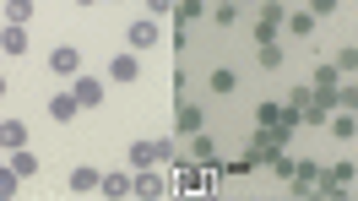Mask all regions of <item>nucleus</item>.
Masks as SVG:
<instances>
[{"label": "nucleus", "mask_w": 358, "mask_h": 201, "mask_svg": "<svg viewBox=\"0 0 358 201\" xmlns=\"http://www.w3.org/2000/svg\"><path fill=\"white\" fill-rule=\"evenodd\" d=\"M288 125H261V131L250 136V158H255V163H266L271 153H282V147H288Z\"/></svg>", "instance_id": "f257e3e1"}, {"label": "nucleus", "mask_w": 358, "mask_h": 201, "mask_svg": "<svg viewBox=\"0 0 358 201\" xmlns=\"http://www.w3.org/2000/svg\"><path fill=\"white\" fill-rule=\"evenodd\" d=\"M282 22H288V6H282V0H261V22H255V44H271Z\"/></svg>", "instance_id": "f03ea898"}, {"label": "nucleus", "mask_w": 358, "mask_h": 201, "mask_svg": "<svg viewBox=\"0 0 358 201\" xmlns=\"http://www.w3.org/2000/svg\"><path fill=\"white\" fill-rule=\"evenodd\" d=\"M71 92H76V104H82V109H98V104H103V82L87 76V71H76V76H71Z\"/></svg>", "instance_id": "7ed1b4c3"}, {"label": "nucleus", "mask_w": 358, "mask_h": 201, "mask_svg": "<svg viewBox=\"0 0 358 201\" xmlns=\"http://www.w3.org/2000/svg\"><path fill=\"white\" fill-rule=\"evenodd\" d=\"M49 71H55V76H76V71H82V49L76 44H55L49 49Z\"/></svg>", "instance_id": "20e7f679"}, {"label": "nucleus", "mask_w": 358, "mask_h": 201, "mask_svg": "<svg viewBox=\"0 0 358 201\" xmlns=\"http://www.w3.org/2000/svg\"><path fill=\"white\" fill-rule=\"evenodd\" d=\"M71 196H98V185H103V169H92V163H82V169H71Z\"/></svg>", "instance_id": "39448f33"}, {"label": "nucleus", "mask_w": 358, "mask_h": 201, "mask_svg": "<svg viewBox=\"0 0 358 201\" xmlns=\"http://www.w3.org/2000/svg\"><path fill=\"white\" fill-rule=\"evenodd\" d=\"M109 76H114V82H125V88L141 82V60H136V49H120V55H114V60H109Z\"/></svg>", "instance_id": "423d86ee"}, {"label": "nucleus", "mask_w": 358, "mask_h": 201, "mask_svg": "<svg viewBox=\"0 0 358 201\" xmlns=\"http://www.w3.org/2000/svg\"><path fill=\"white\" fill-rule=\"evenodd\" d=\"M201 163L190 158V163H174V179H169V190H201Z\"/></svg>", "instance_id": "0eeeda50"}, {"label": "nucleus", "mask_w": 358, "mask_h": 201, "mask_svg": "<svg viewBox=\"0 0 358 201\" xmlns=\"http://www.w3.org/2000/svg\"><path fill=\"white\" fill-rule=\"evenodd\" d=\"M0 49H6L11 60H17V55H27V27H22V22H6V27H0Z\"/></svg>", "instance_id": "6e6552de"}, {"label": "nucleus", "mask_w": 358, "mask_h": 201, "mask_svg": "<svg viewBox=\"0 0 358 201\" xmlns=\"http://www.w3.org/2000/svg\"><path fill=\"white\" fill-rule=\"evenodd\" d=\"M169 190V179L147 174V169H131V196H163Z\"/></svg>", "instance_id": "1a4fd4ad"}, {"label": "nucleus", "mask_w": 358, "mask_h": 201, "mask_svg": "<svg viewBox=\"0 0 358 201\" xmlns=\"http://www.w3.org/2000/svg\"><path fill=\"white\" fill-rule=\"evenodd\" d=\"M136 49H147V44H157L163 39V27H157V17H141V22H131V33H125Z\"/></svg>", "instance_id": "9d476101"}, {"label": "nucleus", "mask_w": 358, "mask_h": 201, "mask_svg": "<svg viewBox=\"0 0 358 201\" xmlns=\"http://www.w3.org/2000/svg\"><path fill=\"white\" fill-rule=\"evenodd\" d=\"M326 131H331L336 141H353V136H358V120H353V109H331V120H326Z\"/></svg>", "instance_id": "9b49d317"}, {"label": "nucleus", "mask_w": 358, "mask_h": 201, "mask_svg": "<svg viewBox=\"0 0 358 201\" xmlns=\"http://www.w3.org/2000/svg\"><path fill=\"white\" fill-rule=\"evenodd\" d=\"M17 147H27V125L22 120H0V153H17Z\"/></svg>", "instance_id": "f8f14e48"}, {"label": "nucleus", "mask_w": 358, "mask_h": 201, "mask_svg": "<svg viewBox=\"0 0 358 201\" xmlns=\"http://www.w3.org/2000/svg\"><path fill=\"white\" fill-rule=\"evenodd\" d=\"M49 114L66 125V120H76L82 114V104H76V92H49Z\"/></svg>", "instance_id": "ddd939ff"}, {"label": "nucleus", "mask_w": 358, "mask_h": 201, "mask_svg": "<svg viewBox=\"0 0 358 201\" xmlns=\"http://www.w3.org/2000/svg\"><path fill=\"white\" fill-rule=\"evenodd\" d=\"M190 158H196L201 169H212V163H217V141H212L206 131H196V136H190Z\"/></svg>", "instance_id": "4468645a"}, {"label": "nucleus", "mask_w": 358, "mask_h": 201, "mask_svg": "<svg viewBox=\"0 0 358 201\" xmlns=\"http://www.w3.org/2000/svg\"><path fill=\"white\" fill-rule=\"evenodd\" d=\"M163 153H157V141H131V169H157Z\"/></svg>", "instance_id": "2eb2a0df"}, {"label": "nucleus", "mask_w": 358, "mask_h": 201, "mask_svg": "<svg viewBox=\"0 0 358 201\" xmlns=\"http://www.w3.org/2000/svg\"><path fill=\"white\" fill-rule=\"evenodd\" d=\"M174 131H179V136H196V131H201V109H196V104H179Z\"/></svg>", "instance_id": "dca6fc26"}, {"label": "nucleus", "mask_w": 358, "mask_h": 201, "mask_svg": "<svg viewBox=\"0 0 358 201\" xmlns=\"http://www.w3.org/2000/svg\"><path fill=\"white\" fill-rule=\"evenodd\" d=\"M6 163H11V169H17V174H38V153H33V147H17V153H6Z\"/></svg>", "instance_id": "f3484780"}, {"label": "nucleus", "mask_w": 358, "mask_h": 201, "mask_svg": "<svg viewBox=\"0 0 358 201\" xmlns=\"http://www.w3.org/2000/svg\"><path fill=\"white\" fill-rule=\"evenodd\" d=\"M98 196H109V201L131 196V174H103V185H98Z\"/></svg>", "instance_id": "a211bd4d"}, {"label": "nucleus", "mask_w": 358, "mask_h": 201, "mask_svg": "<svg viewBox=\"0 0 358 201\" xmlns=\"http://www.w3.org/2000/svg\"><path fill=\"white\" fill-rule=\"evenodd\" d=\"M315 22H320V17H310V11H288V22H282V27H288L293 39H310Z\"/></svg>", "instance_id": "6ab92c4d"}, {"label": "nucleus", "mask_w": 358, "mask_h": 201, "mask_svg": "<svg viewBox=\"0 0 358 201\" xmlns=\"http://www.w3.org/2000/svg\"><path fill=\"white\" fill-rule=\"evenodd\" d=\"M310 88H342V71H336L331 60H326V66H315L310 71Z\"/></svg>", "instance_id": "aec40b11"}, {"label": "nucleus", "mask_w": 358, "mask_h": 201, "mask_svg": "<svg viewBox=\"0 0 358 201\" xmlns=\"http://www.w3.org/2000/svg\"><path fill=\"white\" fill-rule=\"evenodd\" d=\"M17 190H22V174H17L11 163H0V201H11Z\"/></svg>", "instance_id": "412c9836"}, {"label": "nucleus", "mask_w": 358, "mask_h": 201, "mask_svg": "<svg viewBox=\"0 0 358 201\" xmlns=\"http://www.w3.org/2000/svg\"><path fill=\"white\" fill-rule=\"evenodd\" d=\"M255 60H261V71H277V66H282V44H277V39L261 44V49H255Z\"/></svg>", "instance_id": "4be33fe9"}, {"label": "nucleus", "mask_w": 358, "mask_h": 201, "mask_svg": "<svg viewBox=\"0 0 358 201\" xmlns=\"http://www.w3.org/2000/svg\"><path fill=\"white\" fill-rule=\"evenodd\" d=\"M234 88H239V76H234L228 66H217V71H212V92H217V98H228Z\"/></svg>", "instance_id": "5701e85b"}, {"label": "nucleus", "mask_w": 358, "mask_h": 201, "mask_svg": "<svg viewBox=\"0 0 358 201\" xmlns=\"http://www.w3.org/2000/svg\"><path fill=\"white\" fill-rule=\"evenodd\" d=\"M331 66L342 71V76H358V49H353V44H342V49H336V60H331Z\"/></svg>", "instance_id": "b1692460"}, {"label": "nucleus", "mask_w": 358, "mask_h": 201, "mask_svg": "<svg viewBox=\"0 0 358 201\" xmlns=\"http://www.w3.org/2000/svg\"><path fill=\"white\" fill-rule=\"evenodd\" d=\"M266 169H271L277 179H293V169H299V163H293L288 153H271V158H266Z\"/></svg>", "instance_id": "393cba45"}, {"label": "nucleus", "mask_w": 358, "mask_h": 201, "mask_svg": "<svg viewBox=\"0 0 358 201\" xmlns=\"http://www.w3.org/2000/svg\"><path fill=\"white\" fill-rule=\"evenodd\" d=\"M27 17H33V0H6V22H22L27 27Z\"/></svg>", "instance_id": "a878e982"}, {"label": "nucleus", "mask_w": 358, "mask_h": 201, "mask_svg": "<svg viewBox=\"0 0 358 201\" xmlns=\"http://www.w3.org/2000/svg\"><path fill=\"white\" fill-rule=\"evenodd\" d=\"M255 125H282V104H261V109H255Z\"/></svg>", "instance_id": "bb28decb"}, {"label": "nucleus", "mask_w": 358, "mask_h": 201, "mask_svg": "<svg viewBox=\"0 0 358 201\" xmlns=\"http://www.w3.org/2000/svg\"><path fill=\"white\" fill-rule=\"evenodd\" d=\"M174 11H179V27H185V22H196V17H201L206 6H201V0H179Z\"/></svg>", "instance_id": "cd10ccee"}, {"label": "nucleus", "mask_w": 358, "mask_h": 201, "mask_svg": "<svg viewBox=\"0 0 358 201\" xmlns=\"http://www.w3.org/2000/svg\"><path fill=\"white\" fill-rule=\"evenodd\" d=\"M310 98H315V88H310V82H304V88H293V92H288V109H304Z\"/></svg>", "instance_id": "c85d7f7f"}, {"label": "nucleus", "mask_w": 358, "mask_h": 201, "mask_svg": "<svg viewBox=\"0 0 358 201\" xmlns=\"http://www.w3.org/2000/svg\"><path fill=\"white\" fill-rule=\"evenodd\" d=\"M336 6L342 0H310V17H336Z\"/></svg>", "instance_id": "c756f323"}, {"label": "nucleus", "mask_w": 358, "mask_h": 201, "mask_svg": "<svg viewBox=\"0 0 358 201\" xmlns=\"http://www.w3.org/2000/svg\"><path fill=\"white\" fill-rule=\"evenodd\" d=\"M174 6H179V0H147V17H169Z\"/></svg>", "instance_id": "7c9ffc66"}, {"label": "nucleus", "mask_w": 358, "mask_h": 201, "mask_svg": "<svg viewBox=\"0 0 358 201\" xmlns=\"http://www.w3.org/2000/svg\"><path fill=\"white\" fill-rule=\"evenodd\" d=\"M212 17H217V27H234V22H239V11H234V6H217Z\"/></svg>", "instance_id": "2f4dec72"}, {"label": "nucleus", "mask_w": 358, "mask_h": 201, "mask_svg": "<svg viewBox=\"0 0 358 201\" xmlns=\"http://www.w3.org/2000/svg\"><path fill=\"white\" fill-rule=\"evenodd\" d=\"M331 174H336V179H342V185H348V190H353V174H358V169H353V163H336Z\"/></svg>", "instance_id": "473e14b6"}, {"label": "nucleus", "mask_w": 358, "mask_h": 201, "mask_svg": "<svg viewBox=\"0 0 358 201\" xmlns=\"http://www.w3.org/2000/svg\"><path fill=\"white\" fill-rule=\"evenodd\" d=\"M0 98H6V76H0Z\"/></svg>", "instance_id": "72a5a7b5"}, {"label": "nucleus", "mask_w": 358, "mask_h": 201, "mask_svg": "<svg viewBox=\"0 0 358 201\" xmlns=\"http://www.w3.org/2000/svg\"><path fill=\"white\" fill-rule=\"evenodd\" d=\"M217 6H234V0H217Z\"/></svg>", "instance_id": "f704fd0d"}, {"label": "nucleus", "mask_w": 358, "mask_h": 201, "mask_svg": "<svg viewBox=\"0 0 358 201\" xmlns=\"http://www.w3.org/2000/svg\"><path fill=\"white\" fill-rule=\"evenodd\" d=\"M76 6H92V0H76Z\"/></svg>", "instance_id": "c9c22d12"}]
</instances>
